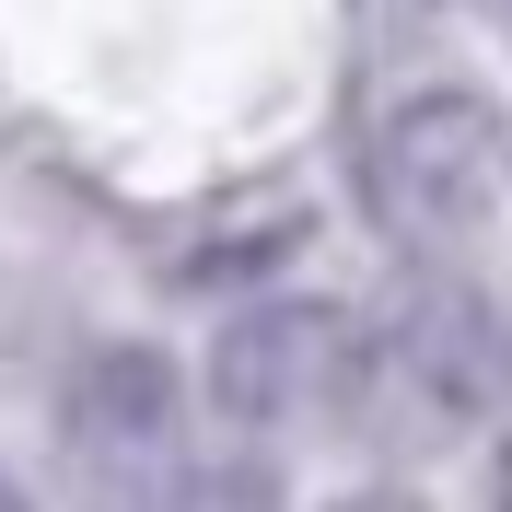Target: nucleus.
Masks as SVG:
<instances>
[{"label": "nucleus", "instance_id": "f257e3e1", "mask_svg": "<svg viewBox=\"0 0 512 512\" xmlns=\"http://www.w3.org/2000/svg\"><path fill=\"white\" fill-rule=\"evenodd\" d=\"M361 198H373V222L396 233L408 256H454L478 245L489 210L512 198V128L489 94L443 82V94L396 105L373 128V163H361Z\"/></svg>", "mask_w": 512, "mask_h": 512}, {"label": "nucleus", "instance_id": "f03ea898", "mask_svg": "<svg viewBox=\"0 0 512 512\" xmlns=\"http://www.w3.org/2000/svg\"><path fill=\"white\" fill-rule=\"evenodd\" d=\"M361 384V338L338 303H256L210 338V408L233 431H303Z\"/></svg>", "mask_w": 512, "mask_h": 512}, {"label": "nucleus", "instance_id": "7ed1b4c3", "mask_svg": "<svg viewBox=\"0 0 512 512\" xmlns=\"http://www.w3.org/2000/svg\"><path fill=\"white\" fill-rule=\"evenodd\" d=\"M59 443L70 466L94 478V501L117 512H152L163 489L187 478V443H175V373H163L152 350H94L82 373L59 384Z\"/></svg>", "mask_w": 512, "mask_h": 512}, {"label": "nucleus", "instance_id": "20e7f679", "mask_svg": "<svg viewBox=\"0 0 512 512\" xmlns=\"http://www.w3.org/2000/svg\"><path fill=\"white\" fill-rule=\"evenodd\" d=\"M361 384L373 396H408L419 419H466L489 396V338L466 291H408V315L361 350Z\"/></svg>", "mask_w": 512, "mask_h": 512}, {"label": "nucleus", "instance_id": "39448f33", "mask_svg": "<svg viewBox=\"0 0 512 512\" xmlns=\"http://www.w3.org/2000/svg\"><path fill=\"white\" fill-rule=\"evenodd\" d=\"M152 512H280V489L256 478V466H187Z\"/></svg>", "mask_w": 512, "mask_h": 512}, {"label": "nucleus", "instance_id": "423d86ee", "mask_svg": "<svg viewBox=\"0 0 512 512\" xmlns=\"http://www.w3.org/2000/svg\"><path fill=\"white\" fill-rule=\"evenodd\" d=\"M338 512H419V501H396V489H361V501H338Z\"/></svg>", "mask_w": 512, "mask_h": 512}, {"label": "nucleus", "instance_id": "0eeeda50", "mask_svg": "<svg viewBox=\"0 0 512 512\" xmlns=\"http://www.w3.org/2000/svg\"><path fill=\"white\" fill-rule=\"evenodd\" d=\"M489 512H512V443H501V478H489Z\"/></svg>", "mask_w": 512, "mask_h": 512}, {"label": "nucleus", "instance_id": "6e6552de", "mask_svg": "<svg viewBox=\"0 0 512 512\" xmlns=\"http://www.w3.org/2000/svg\"><path fill=\"white\" fill-rule=\"evenodd\" d=\"M0 512H35V501H24V489H12V478H0Z\"/></svg>", "mask_w": 512, "mask_h": 512}]
</instances>
